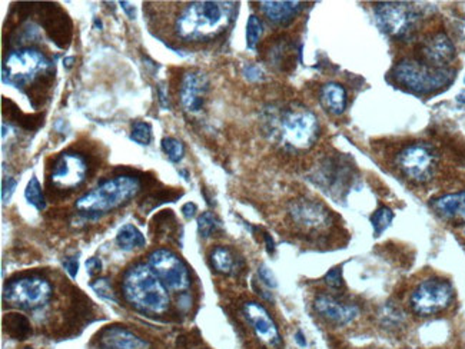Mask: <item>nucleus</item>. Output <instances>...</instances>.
Listing matches in <instances>:
<instances>
[{
    "mask_svg": "<svg viewBox=\"0 0 465 349\" xmlns=\"http://www.w3.org/2000/svg\"><path fill=\"white\" fill-rule=\"evenodd\" d=\"M235 11L230 2H192L175 20L177 35L184 42H209L228 29Z\"/></svg>",
    "mask_w": 465,
    "mask_h": 349,
    "instance_id": "f257e3e1",
    "label": "nucleus"
},
{
    "mask_svg": "<svg viewBox=\"0 0 465 349\" xmlns=\"http://www.w3.org/2000/svg\"><path fill=\"white\" fill-rule=\"evenodd\" d=\"M324 280H325V283H326L329 288H332V289H339V288H342V285H343V278H342V271H341V268L335 266V268L329 269V271L326 272V275L324 276Z\"/></svg>",
    "mask_w": 465,
    "mask_h": 349,
    "instance_id": "72a5a7b5",
    "label": "nucleus"
},
{
    "mask_svg": "<svg viewBox=\"0 0 465 349\" xmlns=\"http://www.w3.org/2000/svg\"><path fill=\"white\" fill-rule=\"evenodd\" d=\"M25 198L37 211H43L46 208V201L42 192V187L36 177H32L30 181L28 182V187L25 189Z\"/></svg>",
    "mask_w": 465,
    "mask_h": 349,
    "instance_id": "cd10ccee",
    "label": "nucleus"
},
{
    "mask_svg": "<svg viewBox=\"0 0 465 349\" xmlns=\"http://www.w3.org/2000/svg\"><path fill=\"white\" fill-rule=\"evenodd\" d=\"M16 187H18V184L13 178H8V179L4 181V184H2V201H4V203H8L11 201Z\"/></svg>",
    "mask_w": 465,
    "mask_h": 349,
    "instance_id": "c9c22d12",
    "label": "nucleus"
},
{
    "mask_svg": "<svg viewBox=\"0 0 465 349\" xmlns=\"http://www.w3.org/2000/svg\"><path fill=\"white\" fill-rule=\"evenodd\" d=\"M258 276L261 279L262 283H265L268 288H276L278 286V282H276V278L273 276V273L271 272V269L265 265H261L259 269H258Z\"/></svg>",
    "mask_w": 465,
    "mask_h": 349,
    "instance_id": "f704fd0d",
    "label": "nucleus"
},
{
    "mask_svg": "<svg viewBox=\"0 0 465 349\" xmlns=\"http://www.w3.org/2000/svg\"><path fill=\"white\" fill-rule=\"evenodd\" d=\"M259 5L265 18L278 26H288L304 9L301 2H261Z\"/></svg>",
    "mask_w": 465,
    "mask_h": 349,
    "instance_id": "aec40b11",
    "label": "nucleus"
},
{
    "mask_svg": "<svg viewBox=\"0 0 465 349\" xmlns=\"http://www.w3.org/2000/svg\"><path fill=\"white\" fill-rule=\"evenodd\" d=\"M88 160L78 152H65L52 166L49 181L57 191H75L88 177Z\"/></svg>",
    "mask_w": 465,
    "mask_h": 349,
    "instance_id": "f8f14e48",
    "label": "nucleus"
},
{
    "mask_svg": "<svg viewBox=\"0 0 465 349\" xmlns=\"http://www.w3.org/2000/svg\"><path fill=\"white\" fill-rule=\"evenodd\" d=\"M418 16L416 11L406 4L387 2L378 4L375 8V22L378 28L391 37L402 39L414 30Z\"/></svg>",
    "mask_w": 465,
    "mask_h": 349,
    "instance_id": "9b49d317",
    "label": "nucleus"
},
{
    "mask_svg": "<svg viewBox=\"0 0 465 349\" xmlns=\"http://www.w3.org/2000/svg\"><path fill=\"white\" fill-rule=\"evenodd\" d=\"M266 125L273 139L293 150L310 149L319 136L318 118L301 103L271 109Z\"/></svg>",
    "mask_w": 465,
    "mask_h": 349,
    "instance_id": "f03ea898",
    "label": "nucleus"
},
{
    "mask_svg": "<svg viewBox=\"0 0 465 349\" xmlns=\"http://www.w3.org/2000/svg\"><path fill=\"white\" fill-rule=\"evenodd\" d=\"M458 100H459V102H462V103H465V92L459 93V96H458Z\"/></svg>",
    "mask_w": 465,
    "mask_h": 349,
    "instance_id": "a18cd8bd",
    "label": "nucleus"
},
{
    "mask_svg": "<svg viewBox=\"0 0 465 349\" xmlns=\"http://www.w3.org/2000/svg\"><path fill=\"white\" fill-rule=\"evenodd\" d=\"M40 19L50 39L59 46L68 47L72 35V25L68 16L57 5H40Z\"/></svg>",
    "mask_w": 465,
    "mask_h": 349,
    "instance_id": "2eb2a0df",
    "label": "nucleus"
},
{
    "mask_svg": "<svg viewBox=\"0 0 465 349\" xmlns=\"http://www.w3.org/2000/svg\"><path fill=\"white\" fill-rule=\"evenodd\" d=\"M454 298V288L444 278H428L423 280L410 297V305L414 314L431 317L449 307Z\"/></svg>",
    "mask_w": 465,
    "mask_h": 349,
    "instance_id": "1a4fd4ad",
    "label": "nucleus"
},
{
    "mask_svg": "<svg viewBox=\"0 0 465 349\" xmlns=\"http://www.w3.org/2000/svg\"><path fill=\"white\" fill-rule=\"evenodd\" d=\"M25 349H32V348H25Z\"/></svg>",
    "mask_w": 465,
    "mask_h": 349,
    "instance_id": "49530a36",
    "label": "nucleus"
},
{
    "mask_svg": "<svg viewBox=\"0 0 465 349\" xmlns=\"http://www.w3.org/2000/svg\"><path fill=\"white\" fill-rule=\"evenodd\" d=\"M396 166L406 178L416 184L430 182L438 167L435 149L424 142L405 146L396 156Z\"/></svg>",
    "mask_w": 465,
    "mask_h": 349,
    "instance_id": "6e6552de",
    "label": "nucleus"
},
{
    "mask_svg": "<svg viewBox=\"0 0 465 349\" xmlns=\"http://www.w3.org/2000/svg\"><path fill=\"white\" fill-rule=\"evenodd\" d=\"M244 75H245L249 81H258V79L262 78V72H261V69H259L258 66H255V65H248V66H245V69H244Z\"/></svg>",
    "mask_w": 465,
    "mask_h": 349,
    "instance_id": "58836bf2",
    "label": "nucleus"
},
{
    "mask_svg": "<svg viewBox=\"0 0 465 349\" xmlns=\"http://www.w3.org/2000/svg\"><path fill=\"white\" fill-rule=\"evenodd\" d=\"M432 208L445 219L465 220V192L448 194L434 199Z\"/></svg>",
    "mask_w": 465,
    "mask_h": 349,
    "instance_id": "412c9836",
    "label": "nucleus"
},
{
    "mask_svg": "<svg viewBox=\"0 0 465 349\" xmlns=\"http://www.w3.org/2000/svg\"><path fill=\"white\" fill-rule=\"evenodd\" d=\"M242 312L245 319L254 329L258 341L265 348L279 349L282 346V338L279 329L264 305L255 301H249L244 304Z\"/></svg>",
    "mask_w": 465,
    "mask_h": 349,
    "instance_id": "ddd939ff",
    "label": "nucleus"
},
{
    "mask_svg": "<svg viewBox=\"0 0 465 349\" xmlns=\"http://www.w3.org/2000/svg\"><path fill=\"white\" fill-rule=\"evenodd\" d=\"M454 71L449 68H437L420 59H404L392 71L396 83L416 93L427 95L437 92L452 82Z\"/></svg>",
    "mask_w": 465,
    "mask_h": 349,
    "instance_id": "423d86ee",
    "label": "nucleus"
},
{
    "mask_svg": "<svg viewBox=\"0 0 465 349\" xmlns=\"http://www.w3.org/2000/svg\"><path fill=\"white\" fill-rule=\"evenodd\" d=\"M162 150L169 158L170 162L178 163L182 160L185 155V146L181 141L175 138H163L162 139Z\"/></svg>",
    "mask_w": 465,
    "mask_h": 349,
    "instance_id": "c756f323",
    "label": "nucleus"
},
{
    "mask_svg": "<svg viewBox=\"0 0 465 349\" xmlns=\"http://www.w3.org/2000/svg\"><path fill=\"white\" fill-rule=\"evenodd\" d=\"M92 289L95 290V292L103 298V300H107V301H112V302H116V298H114V294H113V289L110 286V280L107 278H98L96 280H93L90 283Z\"/></svg>",
    "mask_w": 465,
    "mask_h": 349,
    "instance_id": "473e14b6",
    "label": "nucleus"
},
{
    "mask_svg": "<svg viewBox=\"0 0 465 349\" xmlns=\"http://www.w3.org/2000/svg\"><path fill=\"white\" fill-rule=\"evenodd\" d=\"M319 99L322 106L332 114H342L346 109V90L339 83H326L322 86Z\"/></svg>",
    "mask_w": 465,
    "mask_h": 349,
    "instance_id": "4be33fe9",
    "label": "nucleus"
},
{
    "mask_svg": "<svg viewBox=\"0 0 465 349\" xmlns=\"http://www.w3.org/2000/svg\"><path fill=\"white\" fill-rule=\"evenodd\" d=\"M392 219H394V212L387 206H381L378 211L374 212V215L371 216V223L374 227L375 237L382 235V232L389 227Z\"/></svg>",
    "mask_w": 465,
    "mask_h": 349,
    "instance_id": "c85d7f7f",
    "label": "nucleus"
},
{
    "mask_svg": "<svg viewBox=\"0 0 465 349\" xmlns=\"http://www.w3.org/2000/svg\"><path fill=\"white\" fill-rule=\"evenodd\" d=\"M264 238H265V242H266V249H268V252H269V254H273V251H275V242H273V239H272L268 234H265Z\"/></svg>",
    "mask_w": 465,
    "mask_h": 349,
    "instance_id": "79ce46f5",
    "label": "nucleus"
},
{
    "mask_svg": "<svg viewBox=\"0 0 465 349\" xmlns=\"http://www.w3.org/2000/svg\"><path fill=\"white\" fill-rule=\"evenodd\" d=\"M141 191V182L132 174H119L100 182L76 201L78 212L89 219H96L121 208Z\"/></svg>",
    "mask_w": 465,
    "mask_h": 349,
    "instance_id": "20e7f679",
    "label": "nucleus"
},
{
    "mask_svg": "<svg viewBox=\"0 0 465 349\" xmlns=\"http://www.w3.org/2000/svg\"><path fill=\"white\" fill-rule=\"evenodd\" d=\"M99 346L100 349H151L148 341L119 325L107 326L100 332Z\"/></svg>",
    "mask_w": 465,
    "mask_h": 349,
    "instance_id": "6ab92c4d",
    "label": "nucleus"
},
{
    "mask_svg": "<svg viewBox=\"0 0 465 349\" xmlns=\"http://www.w3.org/2000/svg\"><path fill=\"white\" fill-rule=\"evenodd\" d=\"M196 211H198V206L192 202H188L182 206V213L187 219H192L195 215H196Z\"/></svg>",
    "mask_w": 465,
    "mask_h": 349,
    "instance_id": "ea45409f",
    "label": "nucleus"
},
{
    "mask_svg": "<svg viewBox=\"0 0 465 349\" xmlns=\"http://www.w3.org/2000/svg\"><path fill=\"white\" fill-rule=\"evenodd\" d=\"M314 308L324 319L335 325H346L360 315L357 305L343 304L329 295H318L314 301Z\"/></svg>",
    "mask_w": 465,
    "mask_h": 349,
    "instance_id": "f3484780",
    "label": "nucleus"
},
{
    "mask_svg": "<svg viewBox=\"0 0 465 349\" xmlns=\"http://www.w3.org/2000/svg\"><path fill=\"white\" fill-rule=\"evenodd\" d=\"M4 329L5 332L12 336L13 339H28L29 335L32 333L30 322L28 321L26 317L20 314H8L4 318Z\"/></svg>",
    "mask_w": 465,
    "mask_h": 349,
    "instance_id": "a878e982",
    "label": "nucleus"
},
{
    "mask_svg": "<svg viewBox=\"0 0 465 349\" xmlns=\"http://www.w3.org/2000/svg\"><path fill=\"white\" fill-rule=\"evenodd\" d=\"M220 220L212 212H204L198 218V232L202 238H211L218 230H220Z\"/></svg>",
    "mask_w": 465,
    "mask_h": 349,
    "instance_id": "bb28decb",
    "label": "nucleus"
},
{
    "mask_svg": "<svg viewBox=\"0 0 465 349\" xmlns=\"http://www.w3.org/2000/svg\"><path fill=\"white\" fill-rule=\"evenodd\" d=\"M212 268L222 275H235L240 269V258L228 247H215L209 255Z\"/></svg>",
    "mask_w": 465,
    "mask_h": 349,
    "instance_id": "5701e85b",
    "label": "nucleus"
},
{
    "mask_svg": "<svg viewBox=\"0 0 465 349\" xmlns=\"http://www.w3.org/2000/svg\"><path fill=\"white\" fill-rule=\"evenodd\" d=\"M464 82H465V78H464Z\"/></svg>",
    "mask_w": 465,
    "mask_h": 349,
    "instance_id": "de8ad7c7",
    "label": "nucleus"
},
{
    "mask_svg": "<svg viewBox=\"0 0 465 349\" xmlns=\"http://www.w3.org/2000/svg\"><path fill=\"white\" fill-rule=\"evenodd\" d=\"M122 294L132 308L149 315L165 314L170 302L167 289L148 264H136L125 272Z\"/></svg>",
    "mask_w": 465,
    "mask_h": 349,
    "instance_id": "7ed1b4c3",
    "label": "nucleus"
},
{
    "mask_svg": "<svg viewBox=\"0 0 465 349\" xmlns=\"http://www.w3.org/2000/svg\"><path fill=\"white\" fill-rule=\"evenodd\" d=\"M289 216L295 225L307 230H321L331 225V212L319 202L297 199L289 205Z\"/></svg>",
    "mask_w": 465,
    "mask_h": 349,
    "instance_id": "4468645a",
    "label": "nucleus"
},
{
    "mask_svg": "<svg viewBox=\"0 0 465 349\" xmlns=\"http://www.w3.org/2000/svg\"><path fill=\"white\" fill-rule=\"evenodd\" d=\"M53 65L49 57L37 49L23 47L11 52L2 66L4 81L22 90L36 88L52 75Z\"/></svg>",
    "mask_w": 465,
    "mask_h": 349,
    "instance_id": "39448f33",
    "label": "nucleus"
},
{
    "mask_svg": "<svg viewBox=\"0 0 465 349\" xmlns=\"http://www.w3.org/2000/svg\"><path fill=\"white\" fill-rule=\"evenodd\" d=\"M121 6H122V9L128 13L129 19H135V9L131 8V5H129L128 2H121Z\"/></svg>",
    "mask_w": 465,
    "mask_h": 349,
    "instance_id": "a19ab883",
    "label": "nucleus"
},
{
    "mask_svg": "<svg viewBox=\"0 0 465 349\" xmlns=\"http://www.w3.org/2000/svg\"><path fill=\"white\" fill-rule=\"evenodd\" d=\"M209 90V81L201 72H189L181 83V102L188 112L196 113L204 107L205 96Z\"/></svg>",
    "mask_w": 465,
    "mask_h": 349,
    "instance_id": "a211bd4d",
    "label": "nucleus"
},
{
    "mask_svg": "<svg viewBox=\"0 0 465 349\" xmlns=\"http://www.w3.org/2000/svg\"><path fill=\"white\" fill-rule=\"evenodd\" d=\"M75 59H73V57H66V59L64 61V65L66 66V68H71L72 66V62H73Z\"/></svg>",
    "mask_w": 465,
    "mask_h": 349,
    "instance_id": "c03bdc74",
    "label": "nucleus"
},
{
    "mask_svg": "<svg viewBox=\"0 0 465 349\" xmlns=\"http://www.w3.org/2000/svg\"><path fill=\"white\" fill-rule=\"evenodd\" d=\"M148 265L172 292H185L191 286V273L187 264L169 249H156L148 258Z\"/></svg>",
    "mask_w": 465,
    "mask_h": 349,
    "instance_id": "9d476101",
    "label": "nucleus"
},
{
    "mask_svg": "<svg viewBox=\"0 0 465 349\" xmlns=\"http://www.w3.org/2000/svg\"><path fill=\"white\" fill-rule=\"evenodd\" d=\"M262 33H264V25L261 22V19L255 15L249 16L248 23H247V46H248V49H251V50L257 49Z\"/></svg>",
    "mask_w": 465,
    "mask_h": 349,
    "instance_id": "7c9ffc66",
    "label": "nucleus"
},
{
    "mask_svg": "<svg viewBox=\"0 0 465 349\" xmlns=\"http://www.w3.org/2000/svg\"><path fill=\"white\" fill-rule=\"evenodd\" d=\"M295 342H297L301 348H305V346H307V339H305V336H304V333H302L301 331H297V333H295Z\"/></svg>",
    "mask_w": 465,
    "mask_h": 349,
    "instance_id": "37998d69",
    "label": "nucleus"
},
{
    "mask_svg": "<svg viewBox=\"0 0 465 349\" xmlns=\"http://www.w3.org/2000/svg\"><path fill=\"white\" fill-rule=\"evenodd\" d=\"M455 46L451 39L440 32L424 40L420 61L437 68H447V65L455 59Z\"/></svg>",
    "mask_w": 465,
    "mask_h": 349,
    "instance_id": "dca6fc26",
    "label": "nucleus"
},
{
    "mask_svg": "<svg viewBox=\"0 0 465 349\" xmlns=\"http://www.w3.org/2000/svg\"><path fill=\"white\" fill-rule=\"evenodd\" d=\"M64 266L66 269V272L69 273L71 278H76L78 271H79V261L76 256H69L64 261Z\"/></svg>",
    "mask_w": 465,
    "mask_h": 349,
    "instance_id": "e433bc0d",
    "label": "nucleus"
},
{
    "mask_svg": "<svg viewBox=\"0 0 465 349\" xmlns=\"http://www.w3.org/2000/svg\"><path fill=\"white\" fill-rule=\"evenodd\" d=\"M102 271V261L99 258H89L86 261V272L89 276H95Z\"/></svg>",
    "mask_w": 465,
    "mask_h": 349,
    "instance_id": "4c0bfd02",
    "label": "nucleus"
},
{
    "mask_svg": "<svg viewBox=\"0 0 465 349\" xmlns=\"http://www.w3.org/2000/svg\"><path fill=\"white\" fill-rule=\"evenodd\" d=\"M116 244L119 245L122 251L131 252L134 249L143 248L146 239L136 226H134L132 223H126L119 229L118 235H116Z\"/></svg>",
    "mask_w": 465,
    "mask_h": 349,
    "instance_id": "b1692460",
    "label": "nucleus"
},
{
    "mask_svg": "<svg viewBox=\"0 0 465 349\" xmlns=\"http://www.w3.org/2000/svg\"><path fill=\"white\" fill-rule=\"evenodd\" d=\"M53 295L50 282L39 275H28L9 280L4 289V301L22 311H36L47 305Z\"/></svg>",
    "mask_w": 465,
    "mask_h": 349,
    "instance_id": "0eeeda50",
    "label": "nucleus"
},
{
    "mask_svg": "<svg viewBox=\"0 0 465 349\" xmlns=\"http://www.w3.org/2000/svg\"><path fill=\"white\" fill-rule=\"evenodd\" d=\"M2 103H4L5 116L8 114L9 119L15 121L22 128H25L28 131H33V129H37L43 124L42 114H23L15 103H12L11 100H6L5 97H4Z\"/></svg>",
    "mask_w": 465,
    "mask_h": 349,
    "instance_id": "393cba45",
    "label": "nucleus"
},
{
    "mask_svg": "<svg viewBox=\"0 0 465 349\" xmlns=\"http://www.w3.org/2000/svg\"><path fill=\"white\" fill-rule=\"evenodd\" d=\"M131 139L142 146H148L152 141V128L146 122H135L131 132Z\"/></svg>",
    "mask_w": 465,
    "mask_h": 349,
    "instance_id": "2f4dec72",
    "label": "nucleus"
}]
</instances>
